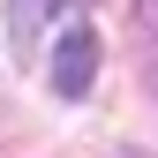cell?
<instances>
[{"label":"cell","mask_w":158,"mask_h":158,"mask_svg":"<svg viewBox=\"0 0 158 158\" xmlns=\"http://www.w3.org/2000/svg\"><path fill=\"white\" fill-rule=\"evenodd\" d=\"M90 75H98V30H90V23H68L60 45H53V75H45V83L60 90V98H83Z\"/></svg>","instance_id":"6da1fadb"},{"label":"cell","mask_w":158,"mask_h":158,"mask_svg":"<svg viewBox=\"0 0 158 158\" xmlns=\"http://www.w3.org/2000/svg\"><path fill=\"white\" fill-rule=\"evenodd\" d=\"M53 15H75V0H8V45L23 53H38V30L53 23Z\"/></svg>","instance_id":"7a4b0ae2"},{"label":"cell","mask_w":158,"mask_h":158,"mask_svg":"<svg viewBox=\"0 0 158 158\" xmlns=\"http://www.w3.org/2000/svg\"><path fill=\"white\" fill-rule=\"evenodd\" d=\"M135 30H143L151 45H158V0H135Z\"/></svg>","instance_id":"3957f363"}]
</instances>
